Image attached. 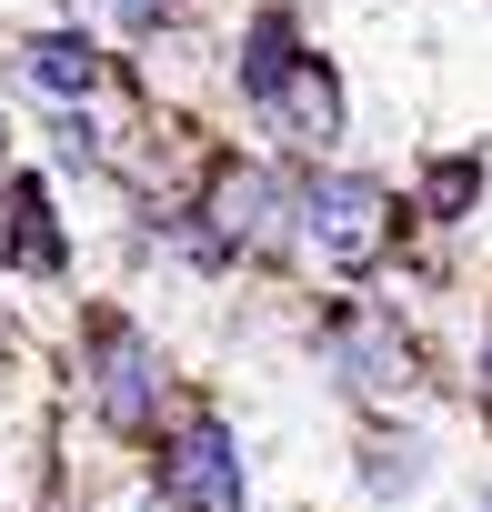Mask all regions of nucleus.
Instances as JSON below:
<instances>
[{"label":"nucleus","mask_w":492,"mask_h":512,"mask_svg":"<svg viewBox=\"0 0 492 512\" xmlns=\"http://www.w3.org/2000/svg\"><path fill=\"white\" fill-rule=\"evenodd\" d=\"M91 402H101L111 432H141L161 412V362H151V342L131 322H101L91 332Z\"/></svg>","instance_id":"nucleus-3"},{"label":"nucleus","mask_w":492,"mask_h":512,"mask_svg":"<svg viewBox=\"0 0 492 512\" xmlns=\"http://www.w3.org/2000/svg\"><path fill=\"white\" fill-rule=\"evenodd\" d=\"M211 241H221V251H272V241H282V181L252 171V161H231V171L211 181Z\"/></svg>","instance_id":"nucleus-5"},{"label":"nucleus","mask_w":492,"mask_h":512,"mask_svg":"<svg viewBox=\"0 0 492 512\" xmlns=\"http://www.w3.org/2000/svg\"><path fill=\"white\" fill-rule=\"evenodd\" d=\"M171 11H181V0H121V21H131V31H161Z\"/></svg>","instance_id":"nucleus-10"},{"label":"nucleus","mask_w":492,"mask_h":512,"mask_svg":"<svg viewBox=\"0 0 492 512\" xmlns=\"http://www.w3.org/2000/svg\"><path fill=\"white\" fill-rule=\"evenodd\" d=\"M0 251H11L21 272H61L71 251H61V221H51V191L41 181H11L0 191Z\"/></svg>","instance_id":"nucleus-6"},{"label":"nucleus","mask_w":492,"mask_h":512,"mask_svg":"<svg viewBox=\"0 0 492 512\" xmlns=\"http://www.w3.org/2000/svg\"><path fill=\"white\" fill-rule=\"evenodd\" d=\"M0 151H11V131H0Z\"/></svg>","instance_id":"nucleus-11"},{"label":"nucleus","mask_w":492,"mask_h":512,"mask_svg":"<svg viewBox=\"0 0 492 512\" xmlns=\"http://www.w3.org/2000/svg\"><path fill=\"white\" fill-rule=\"evenodd\" d=\"M302 231H312V251H322V262L362 272L372 251L392 241V201H382L372 181H352V171H322V181L302 191Z\"/></svg>","instance_id":"nucleus-2"},{"label":"nucleus","mask_w":492,"mask_h":512,"mask_svg":"<svg viewBox=\"0 0 492 512\" xmlns=\"http://www.w3.org/2000/svg\"><path fill=\"white\" fill-rule=\"evenodd\" d=\"M332 352H342V372H352V392H372V402L412 382V352H402V342H392L382 322H342V332H332Z\"/></svg>","instance_id":"nucleus-8"},{"label":"nucleus","mask_w":492,"mask_h":512,"mask_svg":"<svg viewBox=\"0 0 492 512\" xmlns=\"http://www.w3.org/2000/svg\"><path fill=\"white\" fill-rule=\"evenodd\" d=\"M472 191H482V161H442V171H432V211H442V221H462Z\"/></svg>","instance_id":"nucleus-9"},{"label":"nucleus","mask_w":492,"mask_h":512,"mask_svg":"<svg viewBox=\"0 0 492 512\" xmlns=\"http://www.w3.org/2000/svg\"><path fill=\"white\" fill-rule=\"evenodd\" d=\"M21 71H31L51 101H91V91H101V51H91L81 31H41V41L21 51Z\"/></svg>","instance_id":"nucleus-7"},{"label":"nucleus","mask_w":492,"mask_h":512,"mask_svg":"<svg viewBox=\"0 0 492 512\" xmlns=\"http://www.w3.org/2000/svg\"><path fill=\"white\" fill-rule=\"evenodd\" d=\"M241 91H252V111L302 141V151H332L342 141V91L312 51H292V21H252V51H241Z\"/></svg>","instance_id":"nucleus-1"},{"label":"nucleus","mask_w":492,"mask_h":512,"mask_svg":"<svg viewBox=\"0 0 492 512\" xmlns=\"http://www.w3.org/2000/svg\"><path fill=\"white\" fill-rule=\"evenodd\" d=\"M161 502L171 512H241V452L221 422H181V442L161 452Z\"/></svg>","instance_id":"nucleus-4"}]
</instances>
